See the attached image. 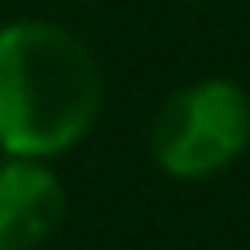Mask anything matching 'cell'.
Here are the masks:
<instances>
[{"instance_id":"obj_1","label":"cell","mask_w":250,"mask_h":250,"mask_svg":"<svg viewBox=\"0 0 250 250\" xmlns=\"http://www.w3.org/2000/svg\"><path fill=\"white\" fill-rule=\"evenodd\" d=\"M101 114V66L92 48L44 18L0 26V149L53 158L75 149Z\"/></svg>"},{"instance_id":"obj_3","label":"cell","mask_w":250,"mask_h":250,"mask_svg":"<svg viewBox=\"0 0 250 250\" xmlns=\"http://www.w3.org/2000/svg\"><path fill=\"white\" fill-rule=\"evenodd\" d=\"M66 220V189L40 158L0 163V250H44Z\"/></svg>"},{"instance_id":"obj_2","label":"cell","mask_w":250,"mask_h":250,"mask_svg":"<svg viewBox=\"0 0 250 250\" xmlns=\"http://www.w3.org/2000/svg\"><path fill=\"white\" fill-rule=\"evenodd\" d=\"M250 145V97L229 79H202L163 101L149 149L176 180H207Z\"/></svg>"}]
</instances>
